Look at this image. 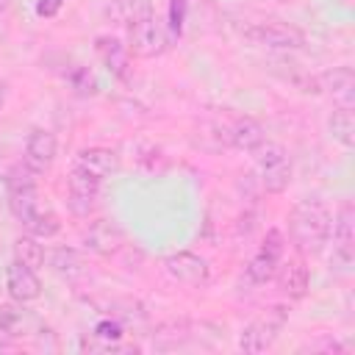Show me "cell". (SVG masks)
Masks as SVG:
<instances>
[{
  "label": "cell",
  "mask_w": 355,
  "mask_h": 355,
  "mask_svg": "<svg viewBox=\"0 0 355 355\" xmlns=\"http://www.w3.org/2000/svg\"><path fill=\"white\" fill-rule=\"evenodd\" d=\"M150 0H111V6L105 8V14L116 22V25H130L136 17H141L144 11H150Z\"/></svg>",
  "instance_id": "obj_23"
},
{
  "label": "cell",
  "mask_w": 355,
  "mask_h": 355,
  "mask_svg": "<svg viewBox=\"0 0 355 355\" xmlns=\"http://www.w3.org/2000/svg\"><path fill=\"white\" fill-rule=\"evenodd\" d=\"M283 252H286V239L277 227H272L266 233V239L261 241L258 252L250 258V263L244 266V283L258 288V286H266L269 280H275L280 263H283Z\"/></svg>",
  "instance_id": "obj_6"
},
{
  "label": "cell",
  "mask_w": 355,
  "mask_h": 355,
  "mask_svg": "<svg viewBox=\"0 0 355 355\" xmlns=\"http://www.w3.org/2000/svg\"><path fill=\"white\" fill-rule=\"evenodd\" d=\"M8 6H11V0H0V11H6Z\"/></svg>",
  "instance_id": "obj_29"
},
{
  "label": "cell",
  "mask_w": 355,
  "mask_h": 355,
  "mask_svg": "<svg viewBox=\"0 0 355 355\" xmlns=\"http://www.w3.org/2000/svg\"><path fill=\"white\" fill-rule=\"evenodd\" d=\"M327 128L333 133V139L344 147H352L355 144V114H352V105H336L330 119H327Z\"/></svg>",
  "instance_id": "obj_21"
},
{
  "label": "cell",
  "mask_w": 355,
  "mask_h": 355,
  "mask_svg": "<svg viewBox=\"0 0 355 355\" xmlns=\"http://www.w3.org/2000/svg\"><path fill=\"white\" fill-rule=\"evenodd\" d=\"M3 191H6V178L0 180V194H3Z\"/></svg>",
  "instance_id": "obj_30"
},
{
  "label": "cell",
  "mask_w": 355,
  "mask_h": 355,
  "mask_svg": "<svg viewBox=\"0 0 355 355\" xmlns=\"http://www.w3.org/2000/svg\"><path fill=\"white\" fill-rule=\"evenodd\" d=\"M6 291L17 302H33L42 297V280L33 266H25L19 261H11L6 266Z\"/></svg>",
  "instance_id": "obj_12"
},
{
  "label": "cell",
  "mask_w": 355,
  "mask_h": 355,
  "mask_svg": "<svg viewBox=\"0 0 355 355\" xmlns=\"http://www.w3.org/2000/svg\"><path fill=\"white\" fill-rule=\"evenodd\" d=\"M316 94H330L336 105H352L355 97V75L349 67H333L316 75Z\"/></svg>",
  "instance_id": "obj_13"
},
{
  "label": "cell",
  "mask_w": 355,
  "mask_h": 355,
  "mask_svg": "<svg viewBox=\"0 0 355 355\" xmlns=\"http://www.w3.org/2000/svg\"><path fill=\"white\" fill-rule=\"evenodd\" d=\"M330 269L338 275H349L355 266V211L352 202L344 200L341 208L333 214V230H330Z\"/></svg>",
  "instance_id": "obj_5"
},
{
  "label": "cell",
  "mask_w": 355,
  "mask_h": 355,
  "mask_svg": "<svg viewBox=\"0 0 355 355\" xmlns=\"http://www.w3.org/2000/svg\"><path fill=\"white\" fill-rule=\"evenodd\" d=\"M183 17H186V0H169V22H166V28H169L172 36H180Z\"/></svg>",
  "instance_id": "obj_24"
},
{
  "label": "cell",
  "mask_w": 355,
  "mask_h": 355,
  "mask_svg": "<svg viewBox=\"0 0 355 355\" xmlns=\"http://www.w3.org/2000/svg\"><path fill=\"white\" fill-rule=\"evenodd\" d=\"M39 327V319L25 308V302H8V305H0V330L11 338H22V336H31L33 330Z\"/></svg>",
  "instance_id": "obj_17"
},
{
  "label": "cell",
  "mask_w": 355,
  "mask_h": 355,
  "mask_svg": "<svg viewBox=\"0 0 355 355\" xmlns=\"http://www.w3.org/2000/svg\"><path fill=\"white\" fill-rule=\"evenodd\" d=\"M83 241H86V247H89L92 252L111 255V252H116V250L122 247L125 239H122V230H119L114 222H108V219H97V222L86 230Z\"/></svg>",
  "instance_id": "obj_19"
},
{
  "label": "cell",
  "mask_w": 355,
  "mask_h": 355,
  "mask_svg": "<svg viewBox=\"0 0 355 355\" xmlns=\"http://www.w3.org/2000/svg\"><path fill=\"white\" fill-rule=\"evenodd\" d=\"M164 269L172 280L183 283V286H194V288H202L211 283V263L197 255V252H189V250H178L172 255L164 258Z\"/></svg>",
  "instance_id": "obj_10"
},
{
  "label": "cell",
  "mask_w": 355,
  "mask_h": 355,
  "mask_svg": "<svg viewBox=\"0 0 355 355\" xmlns=\"http://www.w3.org/2000/svg\"><path fill=\"white\" fill-rule=\"evenodd\" d=\"M172 39L175 36L169 33L166 22L153 8L144 11L141 17H136L128 25V50L133 55H139V58H155V55H161L169 47Z\"/></svg>",
  "instance_id": "obj_4"
},
{
  "label": "cell",
  "mask_w": 355,
  "mask_h": 355,
  "mask_svg": "<svg viewBox=\"0 0 355 355\" xmlns=\"http://www.w3.org/2000/svg\"><path fill=\"white\" fill-rule=\"evenodd\" d=\"M94 53L103 61V67L114 75V78H128V64H130V50L122 39L111 36V33H100L94 39Z\"/></svg>",
  "instance_id": "obj_14"
},
{
  "label": "cell",
  "mask_w": 355,
  "mask_h": 355,
  "mask_svg": "<svg viewBox=\"0 0 355 355\" xmlns=\"http://www.w3.org/2000/svg\"><path fill=\"white\" fill-rule=\"evenodd\" d=\"M252 158H255V172H258L263 191L280 194L288 189V183L294 178V166H291V158L283 144L266 139L261 147L252 150Z\"/></svg>",
  "instance_id": "obj_3"
},
{
  "label": "cell",
  "mask_w": 355,
  "mask_h": 355,
  "mask_svg": "<svg viewBox=\"0 0 355 355\" xmlns=\"http://www.w3.org/2000/svg\"><path fill=\"white\" fill-rule=\"evenodd\" d=\"M47 263L55 275L72 280V277H80L83 275V255L75 250V247H55L47 252Z\"/></svg>",
  "instance_id": "obj_20"
},
{
  "label": "cell",
  "mask_w": 355,
  "mask_h": 355,
  "mask_svg": "<svg viewBox=\"0 0 355 355\" xmlns=\"http://www.w3.org/2000/svg\"><path fill=\"white\" fill-rule=\"evenodd\" d=\"M64 0H36V14L39 17H55Z\"/></svg>",
  "instance_id": "obj_27"
},
{
  "label": "cell",
  "mask_w": 355,
  "mask_h": 355,
  "mask_svg": "<svg viewBox=\"0 0 355 355\" xmlns=\"http://www.w3.org/2000/svg\"><path fill=\"white\" fill-rule=\"evenodd\" d=\"M69 80H72V86H75L78 92H83V94H92V92L97 89V80H94V75H92L86 67H78Z\"/></svg>",
  "instance_id": "obj_25"
},
{
  "label": "cell",
  "mask_w": 355,
  "mask_h": 355,
  "mask_svg": "<svg viewBox=\"0 0 355 355\" xmlns=\"http://www.w3.org/2000/svg\"><path fill=\"white\" fill-rule=\"evenodd\" d=\"M94 336H97V338H105V341H119V338H122V327L114 324V322H100V324L94 327Z\"/></svg>",
  "instance_id": "obj_26"
},
{
  "label": "cell",
  "mask_w": 355,
  "mask_h": 355,
  "mask_svg": "<svg viewBox=\"0 0 355 355\" xmlns=\"http://www.w3.org/2000/svg\"><path fill=\"white\" fill-rule=\"evenodd\" d=\"M333 230V211L327 202L308 197L288 211V239L300 255H319Z\"/></svg>",
  "instance_id": "obj_2"
},
{
  "label": "cell",
  "mask_w": 355,
  "mask_h": 355,
  "mask_svg": "<svg viewBox=\"0 0 355 355\" xmlns=\"http://www.w3.org/2000/svg\"><path fill=\"white\" fill-rule=\"evenodd\" d=\"M286 322H288V311L283 305H272L269 311L255 316L250 324H244V330L239 336V349L241 352H252V355L269 349L277 341V336L283 333Z\"/></svg>",
  "instance_id": "obj_7"
},
{
  "label": "cell",
  "mask_w": 355,
  "mask_h": 355,
  "mask_svg": "<svg viewBox=\"0 0 355 355\" xmlns=\"http://www.w3.org/2000/svg\"><path fill=\"white\" fill-rule=\"evenodd\" d=\"M14 261L39 269V266L47 261V252H44V247L39 244V239L28 233V236H19V239L14 241Z\"/></svg>",
  "instance_id": "obj_22"
},
{
  "label": "cell",
  "mask_w": 355,
  "mask_h": 355,
  "mask_svg": "<svg viewBox=\"0 0 355 355\" xmlns=\"http://www.w3.org/2000/svg\"><path fill=\"white\" fill-rule=\"evenodd\" d=\"M36 175L25 161L17 164L8 178H6V202L8 211L14 214V219L36 239H50L61 230L58 214L42 200L39 186H36Z\"/></svg>",
  "instance_id": "obj_1"
},
{
  "label": "cell",
  "mask_w": 355,
  "mask_h": 355,
  "mask_svg": "<svg viewBox=\"0 0 355 355\" xmlns=\"http://www.w3.org/2000/svg\"><path fill=\"white\" fill-rule=\"evenodd\" d=\"M227 141L236 147V150H244V153H252L255 147H261L266 141V130L258 119L252 116H239L233 119V125L227 128Z\"/></svg>",
  "instance_id": "obj_18"
},
{
  "label": "cell",
  "mask_w": 355,
  "mask_h": 355,
  "mask_svg": "<svg viewBox=\"0 0 355 355\" xmlns=\"http://www.w3.org/2000/svg\"><path fill=\"white\" fill-rule=\"evenodd\" d=\"M55 153H58V139L53 130L47 128H33L25 139V155L22 161L33 169V172H44L50 169V164L55 161Z\"/></svg>",
  "instance_id": "obj_11"
},
{
  "label": "cell",
  "mask_w": 355,
  "mask_h": 355,
  "mask_svg": "<svg viewBox=\"0 0 355 355\" xmlns=\"http://www.w3.org/2000/svg\"><path fill=\"white\" fill-rule=\"evenodd\" d=\"M100 189H103V180L72 166L69 178H67V208L72 211V216L86 219L89 214H94V208L100 202Z\"/></svg>",
  "instance_id": "obj_9"
},
{
  "label": "cell",
  "mask_w": 355,
  "mask_h": 355,
  "mask_svg": "<svg viewBox=\"0 0 355 355\" xmlns=\"http://www.w3.org/2000/svg\"><path fill=\"white\" fill-rule=\"evenodd\" d=\"M6 100H8V80H0V111H3Z\"/></svg>",
  "instance_id": "obj_28"
},
{
  "label": "cell",
  "mask_w": 355,
  "mask_h": 355,
  "mask_svg": "<svg viewBox=\"0 0 355 355\" xmlns=\"http://www.w3.org/2000/svg\"><path fill=\"white\" fill-rule=\"evenodd\" d=\"M277 286H280V294L288 297V300H302L311 288V272L305 266V261H288V263H280L277 269Z\"/></svg>",
  "instance_id": "obj_16"
},
{
  "label": "cell",
  "mask_w": 355,
  "mask_h": 355,
  "mask_svg": "<svg viewBox=\"0 0 355 355\" xmlns=\"http://www.w3.org/2000/svg\"><path fill=\"white\" fill-rule=\"evenodd\" d=\"M72 166H78V169H83V172H89L105 183V178H111L119 169V155L108 147H83L75 153Z\"/></svg>",
  "instance_id": "obj_15"
},
{
  "label": "cell",
  "mask_w": 355,
  "mask_h": 355,
  "mask_svg": "<svg viewBox=\"0 0 355 355\" xmlns=\"http://www.w3.org/2000/svg\"><path fill=\"white\" fill-rule=\"evenodd\" d=\"M244 36L261 47H269V50H302L308 36L302 28L291 25V22H283V19H261V22H252L250 28H244Z\"/></svg>",
  "instance_id": "obj_8"
}]
</instances>
